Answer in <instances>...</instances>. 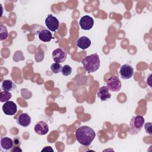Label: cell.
<instances>
[{
  "label": "cell",
  "mask_w": 152,
  "mask_h": 152,
  "mask_svg": "<svg viewBox=\"0 0 152 152\" xmlns=\"http://www.w3.org/2000/svg\"><path fill=\"white\" fill-rule=\"evenodd\" d=\"M1 148L5 151L10 150L13 148V140L9 137H4L1 138Z\"/></svg>",
  "instance_id": "5bb4252c"
},
{
  "label": "cell",
  "mask_w": 152,
  "mask_h": 152,
  "mask_svg": "<svg viewBox=\"0 0 152 152\" xmlns=\"http://www.w3.org/2000/svg\"><path fill=\"white\" fill-rule=\"evenodd\" d=\"M75 135L77 141L84 146L90 145L96 137L95 131L86 125L78 127L75 132Z\"/></svg>",
  "instance_id": "6da1fadb"
},
{
  "label": "cell",
  "mask_w": 152,
  "mask_h": 152,
  "mask_svg": "<svg viewBox=\"0 0 152 152\" xmlns=\"http://www.w3.org/2000/svg\"><path fill=\"white\" fill-rule=\"evenodd\" d=\"M97 97L102 102H104L110 99L111 94L109 92V90L106 86H103L99 89L97 93Z\"/></svg>",
  "instance_id": "7c38bea8"
},
{
  "label": "cell",
  "mask_w": 152,
  "mask_h": 152,
  "mask_svg": "<svg viewBox=\"0 0 152 152\" xmlns=\"http://www.w3.org/2000/svg\"><path fill=\"white\" fill-rule=\"evenodd\" d=\"M34 131L40 135H44L49 132V126L46 122L43 121H39L34 126Z\"/></svg>",
  "instance_id": "30bf717a"
},
{
  "label": "cell",
  "mask_w": 152,
  "mask_h": 152,
  "mask_svg": "<svg viewBox=\"0 0 152 152\" xmlns=\"http://www.w3.org/2000/svg\"><path fill=\"white\" fill-rule=\"evenodd\" d=\"M13 144H14L13 147H20L21 145V140L20 137H15L13 140Z\"/></svg>",
  "instance_id": "7402d4cb"
},
{
  "label": "cell",
  "mask_w": 152,
  "mask_h": 152,
  "mask_svg": "<svg viewBox=\"0 0 152 152\" xmlns=\"http://www.w3.org/2000/svg\"><path fill=\"white\" fill-rule=\"evenodd\" d=\"M11 151H12V152H15V151H22V150L20 148V147H13L11 150Z\"/></svg>",
  "instance_id": "cb8c5ba5"
},
{
  "label": "cell",
  "mask_w": 152,
  "mask_h": 152,
  "mask_svg": "<svg viewBox=\"0 0 152 152\" xmlns=\"http://www.w3.org/2000/svg\"><path fill=\"white\" fill-rule=\"evenodd\" d=\"M45 24L48 28L52 31H55L59 28V21L56 17L52 14L48 15L45 19Z\"/></svg>",
  "instance_id": "5b68a950"
},
{
  "label": "cell",
  "mask_w": 152,
  "mask_h": 152,
  "mask_svg": "<svg viewBox=\"0 0 152 152\" xmlns=\"http://www.w3.org/2000/svg\"><path fill=\"white\" fill-rule=\"evenodd\" d=\"M16 122L22 127H27L31 123V118L27 113H23L17 118Z\"/></svg>",
  "instance_id": "8fae6325"
},
{
  "label": "cell",
  "mask_w": 152,
  "mask_h": 152,
  "mask_svg": "<svg viewBox=\"0 0 152 152\" xmlns=\"http://www.w3.org/2000/svg\"><path fill=\"white\" fill-rule=\"evenodd\" d=\"M2 111L6 115L12 116L16 113L17 111V106L12 101H8L5 102L2 106Z\"/></svg>",
  "instance_id": "ba28073f"
},
{
  "label": "cell",
  "mask_w": 152,
  "mask_h": 152,
  "mask_svg": "<svg viewBox=\"0 0 152 152\" xmlns=\"http://www.w3.org/2000/svg\"><path fill=\"white\" fill-rule=\"evenodd\" d=\"M51 151V152H53V150L52 149V148L50 147V146H46L44 148H43L42 150V151Z\"/></svg>",
  "instance_id": "603a6c76"
},
{
  "label": "cell",
  "mask_w": 152,
  "mask_h": 152,
  "mask_svg": "<svg viewBox=\"0 0 152 152\" xmlns=\"http://www.w3.org/2000/svg\"><path fill=\"white\" fill-rule=\"evenodd\" d=\"M62 66L59 63H53L50 66V69L54 74H58L62 71Z\"/></svg>",
  "instance_id": "d6986e66"
},
{
  "label": "cell",
  "mask_w": 152,
  "mask_h": 152,
  "mask_svg": "<svg viewBox=\"0 0 152 152\" xmlns=\"http://www.w3.org/2000/svg\"><path fill=\"white\" fill-rule=\"evenodd\" d=\"M134 73V71L132 66L128 64H125L122 65L119 69L120 76L123 80L131 78L133 76Z\"/></svg>",
  "instance_id": "8992f818"
},
{
  "label": "cell",
  "mask_w": 152,
  "mask_h": 152,
  "mask_svg": "<svg viewBox=\"0 0 152 152\" xmlns=\"http://www.w3.org/2000/svg\"><path fill=\"white\" fill-rule=\"evenodd\" d=\"M144 124V118L142 116H132L129 123L128 132L131 135H136L140 132Z\"/></svg>",
  "instance_id": "3957f363"
},
{
  "label": "cell",
  "mask_w": 152,
  "mask_h": 152,
  "mask_svg": "<svg viewBox=\"0 0 152 152\" xmlns=\"http://www.w3.org/2000/svg\"><path fill=\"white\" fill-rule=\"evenodd\" d=\"M12 97V94L11 93L7 91H3L1 92L0 94V101L1 102H6L9 101V100Z\"/></svg>",
  "instance_id": "e0dca14e"
},
{
  "label": "cell",
  "mask_w": 152,
  "mask_h": 152,
  "mask_svg": "<svg viewBox=\"0 0 152 152\" xmlns=\"http://www.w3.org/2000/svg\"><path fill=\"white\" fill-rule=\"evenodd\" d=\"M106 85L109 90L114 92L119 91L122 87L121 82L116 76H112L109 78L106 82Z\"/></svg>",
  "instance_id": "277c9868"
},
{
  "label": "cell",
  "mask_w": 152,
  "mask_h": 152,
  "mask_svg": "<svg viewBox=\"0 0 152 152\" xmlns=\"http://www.w3.org/2000/svg\"><path fill=\"white\" fill-rule=\"evenodd\" d=\"M79 25L81 29L84 30H89L94 25V20L92 17L86 15L81 18L79 21Z\"/></svg>",
  "instance_id": "9c48e42d"
},
{
  "label": "cell",
  "mask_w": 152,
  "mask_h": 152,
  "mask_svg": "<svg viewBox=\"0 0 152 152\" xmlns=\"http://www.w3.org/2000/svg\"><path fill=\"white\" fill-rule=\"evenodd\" d=\"M2 89L4 91H12L16 88V85L10 80H5L2 83Z\"/></svg>",
  "instance_id": "2e32d148"
},
{
  "label": "cell",
  "mask_w": 152,
  "mask_h": 152,
  "mask_svg": "<svg viewBox=\"0 0 152 152\" xmlns=\"http://www.w3.org/2000/svg\"><path fill=\"white\" fill-rule=\"evenodd\" d=\"M76 45L80 49L85 50L91 45V40L86 36H81L77 40Z\"/></svg>",
  "instance_id": "4fadbf2b"
},
{
  "label": "cell",
  "mask_w": 152,
  "mask_h": 152,
  "mask_svg": "<svg viewBox=\"0 0 152 152\" xmlns=\"http://www.w3.org/2000/svg\"><path fill=\"white\" fill-rule=\"evenodd\" d=\"M8 33L6 26L1 24L0 26V40L3 41L7 39Z\"/></svg>",
  "instance_id": "ac0fdd59"
},
{
  "label": "cell",
  "mask_w": 152,
  "mask_h": 152,
  "mask_svg": "<svg viewBox=\"0 0 152 152\" xmlns=\"http://www.w3.org/2000/svg\"><path fill=\"white\" fill-rule=\"evenodd\" d=\"M81 63L88 73L96 71L100 66V61L97 53H93L86 56L83 59Z\"/></svg>",
  "instance_id": "7a4b0ae2"
},
{
  "label": "cell",
  "mask_w": 152,
  "mask_h": 152,
  "mask_svg": "<svg viewBox=\"0 0 152 152\" xmlns=\"http://www.w3.org/2000/svg\"><path fill=\"white\" fill-rule=\"evenodd\" d=\"M61 72L64 75L68 76L72 72V68L69 65H64L62 66Z\"/></svg>",
  "instance_id": "ffe728a7"
},
{
  "label": "cell",
  "mask_w": 152,
  "mask_h": 152,
  "mask_svg": "<svg viewBox=\"0 0 152 152\" xmlns=\"http://www.w3.org/2000/svg\"><path fill=\"white\" fill-rule=\"evenodd\" d=\"M39 39L44 42H50L52 39V34L51 32L46 29H43L38 33Z\"/></svg>",
  "instance_id": "9a60e30c"
},
{
  "label": "cell",
  "mask_w": 152,
  "mask_h": 152,
  "mask_svg": "<svg viewBox=\"0 0 152 152\" xmlns=\"http://www.w3.org/2000/svg\"><path fill=\"white\" fill-rule=\"evenodd\" d=\"M53 60L56 63L64 62L67 57L66 52L62 48H57L55 49L52 53Z\"/></svg>",
  "instance_id": "52a82bcc"
},
{
  "label": "cell",
  "mask_w": 152,
  "mask_h": 152,
  "mask_svg": "<svg viewBox=\"0 0 152 152\" xmlns=\"http://www.w3.org/2000/svg\"><path fill=\"white\" fill-rule=\"evenodd\" d=\"M144 129L147 134H148L149 135L152 134L151 132V122H147L144 124Z\"/></svg>",
  "instance_id": "44dd1931"
}]
</instances>
